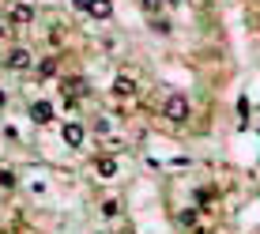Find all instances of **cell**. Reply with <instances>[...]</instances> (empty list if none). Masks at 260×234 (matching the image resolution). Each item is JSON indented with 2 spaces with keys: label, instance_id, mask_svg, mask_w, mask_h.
Segmentation results:
<instances>
[{
  "label": "cell",
  "instance_id": "1",
  "mask_svg": "<svg viewBox=\"0 0 260 234\" xmlns=\"http://www.w3.org/2000/svg\"><path fill=\"white\" fill-rule=\"evenodd\" d=\"M72 8L87 12L91 19H110V15H113V4H110V0H72Z\"/></svg>",
  "mask_w": 260,
  "mask_h": 234
},
{
  "label": "cell",
  "instance_id": "2",
  "mask_svg": "<svg viewBox=\"0 0 260 234\" xmlns=\"http://www.w3.org/2000/svg\"><path fill=\"white\" fill-rule=\"evenodd\" d=\"M162 113L170 117V121H189V98L185 95H170L162 102Z\"/></svg>",
  "mask_w": 260,
  "mask_h": 234
},
{
  "label": "cell",
  "instance_id": "3",
  "mask_svg": "<svg viewBox=\"0 0 260 234\" xmlns=\"http://www.w3.org/2000/svg\"><path fill=\"white\" fill-rule=\"evenodd\" d=\"M4 65H8V68H15V72H23V68H30V53H26L23 46H19V49H8Z\"/></svg>",
  "mask_w": 260,
  "mask_h": 234
},
{
  "label": "cell",
  "instance_id": "4",
  "mask_svg": "<svg viewBox=\"0 0 260 234\" xmlns=\"http://www.w3.org/2000/svg\"><path fill=\"white\" fill-rule=\"evenodd\" d=\"M113 95L132 98V95H136V79H132V76H117V79H113Z\"/></svg>",
  "mask_w": 260,
  "mask_h": 234
},
{
  "label": "cell",
  "instance_id": "5",
  "mask_svg": "<svg viewBox=\"0 0 260 234\" xmlns=\"http://www.w3.org/2000/svg\"><path fill=\"white\" fill-rule=\"evenodd\" d=\"M30 117H34L38 125H49V121H53V106H49V102H34V106H30Z\"/></svg>",
  "mask_w": 260,
  "mask_h": 234
},
{
  "label": "cell",
  "instance_id": "6",
  "mask_svg": "<svg viewBox=\"0 0 260 234\" xmlns=\"http://www.w3.org/2000/svg\"><path fill=\"white\" fill-rule=\"evenodd\" d=\"M8 19H12V23H30L34 19V8L30 4H15L12 12H8Z\"/></svg>",
  "mask_w": 260,
  "mask_h": 234
},
{
  "label": "cell",
  "instance_id": "7",
  "mask_svg": "<svg viewBox=\"0 0 260 234\" xmlns=\"http://www.w3.org/2000/svg\"><path fill=\"white\" fill-rule=\"evenodd\" d=\"M64 143L68 148H79V143H83V125H76V121L64 125Z\"/></svg>",
  "mask_w": 260,
  "mask_h": 234
},
{
  "label": "cell",
  "instance_id": "8",
  "mask_svg": "<svg viewBox=\"0 0 260 234\" xmlns=\"http://www.w3.org/2000/svg\"><path fill=\"white\" fill-rule=\"evenodd\" d=\"M94 170H98L102 178H113V174H117V163H113V159H98Z\"/></svg>",
  "mask_w": 260,
  "mask_h": 234
},
{
  "label": "cell",
  "instance_id": "9",
  "mask_svg": "<svg viewBox=\"0 0 260 234\" xmlns=\"http://www.w3.org/2000/svg\"><path fill=\"white\" fill-rule=\"evenodd\" d=\"M64 91H68V98H76V91H79V95L87 91V83H83V79H76V76H72V79H64Z\"/></svg>",
  "mask_w": 260,
  "mask_h": 234
},
{
  "label": "cell",
  "instance_id": "10",
  "mask_svg": "<svg viewBox=\"0 0 260 234\" xmlns=\"http://www.w3.org/2000/svg\"><path fill=\"white\" fill-rule=\"evenodd\" d=\"M53 72H57V61H53V57H49V61H42V65H38V76H42V79H49Z\"/></svg>",
  "mask_w": 260,
  "mask_h": 234
},
{
  "label": "cell",
  "instance_id": "11",
  "mask_svg": "<svg viewBox=\"0 0 260 234\" xmlns=\"http://www.w3.org/2000/svg\"><path fill=\"white\" fill-rule=\"evenodd\" d=\"M177 223H181V227H196V212H181V215H177Z\"/></svg>",
  "mask_w": 260,
  "mask_h": 234
},
{
  "label": "cell",
  "instance_id": "12",
  "mask_svg": "<svg viewBox=\"0 0 260 234\" xmlns=\"http://www.w3.org/2000/svg\"><path fill=\"white\" fill-rule=\"evenodd\" d=\"M117 212H121V204H117V200H106V204H102V215H110V219H113Z\"/></svg>",
  "mask_w": 260,
  "mask_h": 234
},
{
  "label": "cell",
  "instance_id": "13",
  "mask_svg": "<svg viewBox=\"0 0 260 234\" xmlns=\"http://www.w3.org/2000/svg\"><path fill=\"white\" fill-rule=\"evenodd\" d=\"M140 8H147V12H158V8H162V0H140Z\"/></svg>",
  "mask_w": 260,
  "mask_h": 234
},
{
  "label": "cell",
  "instance_id": "14",
  "mask_svg": "<svg viewBox=\"0 0 260 234\" xmlns=\"http://www.w3.org/2000/svg\"><path fill=\"white\" fill-rule=\"evenodd\" d=\"M4 102H8V98H4V91H0V106H4Z\"/></svg>",
  "mask_w": 260,
  "mask_h": 234
}]
</instances>
